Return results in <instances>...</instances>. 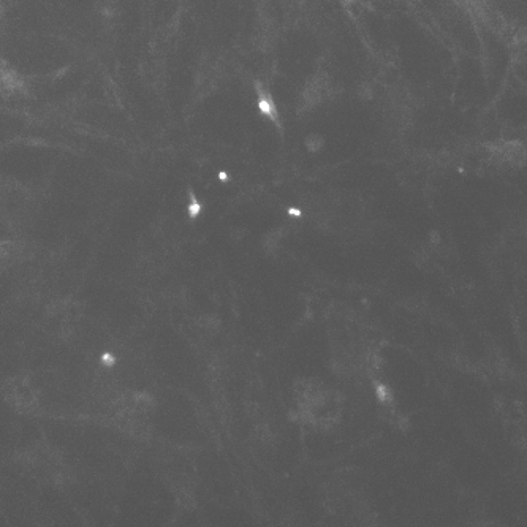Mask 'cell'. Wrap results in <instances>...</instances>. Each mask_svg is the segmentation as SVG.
<instances>
[{
  "label": "cell",
  "mask_w": 527,
  "mask_h": 527,
  "mask_svg": "<svg viewBox=\"0 0 527 527\" xmlns=\"http://www.w3.org/2000/svg\"><path fill=\"white\" fill-rule=\"evenodd\" d=\"M258 94H260V98H258V108H260V111L264 116L271 117L272 121H277V116H279V113H277L275 103L272 101L271 95L266 94L264 90H258Z\"/></svg>",
  "instance_id": "obj_1"
},
{
  "label": "cell",
  "mask_w": 527,
  "mask_h": 527,
  "mask_svg": "<svg viewBox=\"0 0 527 527\" xmlns=\"http://www.w3.org/2000/svg\"><path fill=\"white\" fill-rule=\"evenodd\" d=\"M279 238H280V235L277 233V231H274V233H269V235L266 236V243H264V246H266L267 251H269V252H272V251H274V249L277 247V243H279Z\"/></svg>",
  "instance_id": "obj_2"
},
{
  "label": "cell",
  "mask_w": 527,
  "mask_h": 527,
  "mask_svg": "<svg viewBox=\"0 0 527 527\" xmlns=\"http://www.w3.org/2000/svg\"><path fill=\"white\" fill-rule=\"evenodd\" d=\"M198 212H200V205H198L197 200L193 198V195H192V200H190V216L195 217Z\"/></svg>",
  "instance_id": "obj_3"
},
{
  "label": "cell",
  "mask_w": 527,
  "mask_h": 527,
  "mask_svg": "<svg viewBox=\"0 0 527 527\" xmlns=\"http://www.w3.org/2000/svg\"><path fill=\"white\" fill-rule=\"evenodd\" d=\"M288 214H290V216L301 217V211H299V209H296V208H290V209H288Z\"/></svg>",
  "instance_id": "obj_4"
},
{
  "label": "cell",
  "mask_w": 527,
  "mask_h": 527,
  "mask_svg": "<svg viewBox=\"0 0 527 527\" xmlns=\"http://www.w3.org/2000/svg\"><path fill=\"white\" fill-rule=\"evenodd\" d=\"M220 179H222V181H227V179H228L227 173H220Z\"/></svg>",
  "instance_id": "obj_5"
}]
</instances>
